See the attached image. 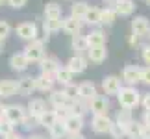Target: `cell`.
<instances>
[{
  "label": "cell",
  "instance_id": "1",
  "mask_svg": "<svg viewBox=\"0 0 150 139\" xmlns=\"http://www.w3.org/2000/svg\"><path fill=\"white\" fill-rule=\"evenodd\" d=\"M119 106L126 108V109H134L141 104V93L137 91V87L134 85H126V87H120L119 95H117Z\"/></svg>",
  "mask_w": 150,
  "mask_h": 139
},
{
  "label": "cell",
  "instance_id": "2",
  "mask_svg": "<svg viewBox=\"0 0 150 139\" xmlns=\"http://www.w3.org/2000/svg\"><path fill=\"white\" fill-rule=\"evenodd\" d=\"M45 43H47V39H39V37L33 39V41H30V43H26L24 56L28 57V61H30V63H39L45 56H47Z\"/></svg>",
  "mask_w": 150,
  "mask_h": 139
},
{
  "label": "cell",
  "instance_id": "3",
  "mask_svg": "<svg viewBox=\"0 0 150 139\" xmlns=\"http://www.w3.org/2000/svg\"><path fill=\"white\" fill-rule=\"evenodd\" d=\"M28 117H30V115H28L26 106H21V104H9V106H6V119H8L11 124H15V126L22 124Z\"/></svg>",
  "mask_w": 150,
  "mask_h": 139
},
{
  "label": "cell",
  "instance_id": "4",
  "mask_svg": "<svg viewBox=\"0 0 150 139\" xmlns=\"http://www.w3.org/2000/svg\"><path fill=\"white\" fill-rule=\"evenodd\" d=\"M15 33L21 41L30 43V41L39 37V28H37L35 22H21V24L15 28Z\"/></svg>",
  "mask_w": 150,
  "mask_h": 139
},
{
  "label": "cell",
  "instance_id": "5",
  "mask_svg": "<svg viewBox=\"0 0 150 139\" xmlns=\"http://www.w3.org/2000/svg\"><path fill=\"white\" fill-rule=\"evenodd\" d=\"M109 109H111V104H109V98L106 95H96L89 102V111L93 115H108Z\"/></svg>",
  "mask_w": 150,
  "mask_h": 139
},
{
  "label": "cell",
  "instance_id": "6",
  "mask_svg": "<svg viewBox=\"0 0 150 139\" xmlns=\"http://www.w3.org/2000/svg\"><path fill=\"white\" fill-rule=\"evenodd\" d=\"M120 87H122V80L119 76H113V74H109V76H104L102 78V91L106 96H117Z\"/></svg>",
  "mask_w": 150,
  "mask_h": 139
},
{
  "label": "cell",
  "instance_id": "7",
  "mask_svg": "<svg viewBox=\"0 0 150 139\" xmlns=\"http://www.w3.org/2000/svg\"><path fill=\"white\" fill-rule=\"evenodd\" d=\"M113 126V121L108 117V115H93V119H91V130L95 132V134H109V130H111Z\"/></svg>",
  "mask_w": 150,
  "mask_h": 139
},
{
  "label": "cell",
  "instance_id": "8",
  "mask_svg": "<svg viewBox=\"0 0 150 139\" xmlns=\"http://www.w3.org/2000/svg\"><path fill=\"white\" fill-rule=\"evenodd\" d=\"M87 63H89V60H87L85 56L74 54L72 57H69V61H67L65 67H67L72 74H82V72H85V69H87Z\"/></svg>",
  "mask_w": 150,
  "mask_h": 139
},
{
  "label": "cell",
  "instance_id": "9",
  "mask_svg": "<svg viewBox=\"0 0 150 139\" xmlns=\"http://www.w3.org/2000/svg\"><path fill=\"white\" fill-rule=\"evenodd\" d=\"M122 82H126V85H135L141 82V67L137 65H126L122 69Z\"/></svg>",
  "mask_w": 150,
  "mask_h": 139
},
{
  "label": "cell",
  "instance_id": "10",
  "mask_svg": "<svg viewBox=\"0 0 150 139\" xmlns=\"http://www.w3.org/2000/svg\"><path fill=\"white\" fill-rule=\"evenodd\" d=\"M148 32H150V21L145 15H139V17L132 19V33H135L139 37H146Z\"/></svg>",
  "mask_w": 150,
  "mask_h": 139
},
{
  "label": "cell",
  "instance_id": "11",
  "mask_svg": "<svg viewBox=\"0 0 150 139\" xmlns=\"http://www.w3.org/2000/svg\"><path fill=\"white\" fill-rule=\"evenodd\" d=\"M54 84H56L54 74L41 72L39 76H35V89L41 91V93H52L54 91Z\"/></svg>",
  "mask_w": 150,
  "mask_h": 139
},
{
  "label": "cell",
  "instance_id": "12",
  "mask_svg": "<svg viewBox=\"0 0 150 139\" xmlns=\"http://www.w3.org/2000/svg\"><path fill=\"white\" fill-rule=\"evenodd\" d=\"M82 24H83L82 19H76V17L69 15V17H65V19H63V32L69 33L71 37L80 35V32H82Z\"/></svg>",
  "mask_w": 150,
  "mask_h": 139
},
{
  "label": "cell",
  "instance_id": "13",
  "mask_svg": "<svg viewBox=\"0 0 150 139\" xmlns=\"http://www.w3.org/2000/svg\"><path fill=\"white\" fill-rule=\"evenodd\" d=\"M108 57V50H106V45H95V46H89L87 50V60L91 63H104Z\"/></svg>",
  "mask_w": 150,
  "mask_h": 139
},
{
  "label": "cell",
  "instance_id": "14",
  "mask_svg": "<svg viewBox=\"0 0 150 139\" xmlns=\"http://www.w3.org/2000/svg\"><path fill=\"white\" fill-rule=\"evenodd\" d=\"M65 123V128H67V134L69 135H74V134H82L83 130V117H78V115H69V117L63 121Z\"/></svg>",
  "mask_w": 150,
  "mask_h": 139
},
{
  "label": "cell",
  "instance_id": "15",
  "mask_svg": "<svg viewBox=\"0 0 150 139\" xmlns=\"http://www.w3.org/2000/svg\"><path fill=\"white\" fill-rule=\"evenodd\" d=\"M30 65H32V63L28 61V57L24 56V52H21V54H13L9 57V67H11V71H15V72H24Z\"/></svg>",
  "mask_w": 150,
  "mask_h": 139
},
{
  "label": "cell",
  "instance_id": "16",
  "mask_svg": "<svg viewBox=\"0 0 150 139\" xmlns=\"http://www.w3.org/2000/svg\"><path fill=\"white\" fill-rule=\"evenodd\" d=\"M59 67H61V63L56 56H45L43 60L39 61V69H41V72H45V74H56V71Z\"/></svg>",
  "mask_w": 150,
  "mask_h": 139
},
{
  "label": "cell",
  "instance_id": "17",
  "mask_svg": "<svg viewBox=\"0 0 150 139\" xmlns=\"http://www.w3.org/2000/svg\"><path fill=\"white\" fill-rule=\"evenodd\" d=\"M96 95H98V91H96V85L93 82H82L78 85V98H82V100L91 102Z\"/></svg>",
  "mask_w": 150,
  "mask_h": 139
},
{
  "label": "cell",
  "instance_id": "18",
  "mask_svg": "<svg viewBox=\"0 0 150 139\" xmlns=\"http://www.w3.org/2000/svg\"><path fill=\"white\" fill-rule=\"evenodd\" d=\"M17 93H19V84L15 80H9V78L0 80V96L2 98H11Z\"/></svg>",
  "mask_w": 150,
  "mask_h": 139
},
{
  "label": "cell",
  "instance_id": "19",
  "mask_svg": "<svg viewBox=\"0 0 150 139\" xmlns=\"http://www.w3.org/2000/svg\"><path fill=\"white\" fill-rule=\"evenodd\" d=\"M26 109H28V115H30L32 119H37L41 113L47 111V102H45L43 98H30Z\"/></svg>",
  "mask_w": 150,
  "mask_h": 139
},
{
  "label": "cell",
  "instance_id": "20",
  "mask_svg": "<svg viewBox=\"0 0 150 139\" xmlns=\"http://www.w3.org/2000/svg\"><path fill=\"white\" fill-rule=\"evenodd\" d=\"M19 95L21 96H30L35 89V76H22L19 82Z\"/></svg>",
  "mask_w": 150,
  "mask_h": 139
},
{
  "label": "cell",
  "instance_id": "21",
  "mask_svg": "<svg viewBox=\"0 0 150 139\" xmlns=\"http://www.w3.org/2000/svg\"><path fill=\"white\" fill-rule=\"evenodd\" d=\"M113 9L117 11V15L120 17H130L135 11V2L134 0H117L113 4Z\"/></svg>",
  "mask_w": 150,
  "mask_h": 139
},
{
  "label": "cell",
  "instance_id": "22",
  "mask_svg": "<svg viewBox=\"0 0 150 139\" xmlns=\"http://www.w3.org/2000/svg\"><path fill=\"white\" fill-rule=\"evenodd\" d=\"M48 100H50V104H52V108H54V109L63 108V106H69V104H71V100H69V96L65 95V91H63V89L52 91Z\"/></svg>",
  "mask_w": 150,
  "mask_h": 139
},
{
  "label": "cell",
  "instance_id": "23",
  "mask_svg": "<svg viewBox=\"0 0 150 139\" xmlns=\"http://www.w3.org/2000/svg\"><path fill=\"white\" fill-rule=\"evenodd\" d=\"M37 121V126H43V128H50L54 123H57V115H56V109H47L45 113H41L39 117L35 119Z\"/></svg>",
  "mask_w": 150,
  "mask_h": 139
},
{
  "label": "cell",
  "instance_id": "24",
  "mask_svg": "<svg viewBox=\"0 0 150 139\" xmlns=\"http://www.w3.org/2000/svg\"><path fill=\"white\" fill-rule=\"evenodd\" d=\"M43 30H45V35H52V33L63 30V17L61 19H45L43 21Z\"/></svg>",
  "mask_w": 150,
  "mask_h": 139
},
{
  "label": "cell",
  "instance_id": "25",
  "mask_svg": "<svg viewBox=\"0 0 150 139\" xmlns=\"http://www.w3.org/2000/svg\"><path fill=\"white\" fill-rule=\"evenodd\" d=\"M71 46H72V50L76 52V54H82L83 56V52L87 54V50H89V43H87V37L85 35H74L72 37V41H71Z\"/></svg>",
  "mask_w": 150,
  "mask_h": 139
},
{
  "label": "cell",
  "instance_id": "26",
  "mask_svg": "<svg viewBox=\"0 0 150 139\" xmlns=\"http://www.w3.org/2000/svg\"><path fill=\"white\" fill-rule=\"evenodd\" d=\"M54 78H56V82H57V84H61L63 87H67V85H71V84H72L74 74H72L71 71H69L67 67H59V69L56 71Z\"/></svg>",
  "mask_w": 150,
  "mask_h": 139
},
{
  "label": "cell",
  "instance_id": "27",
  "mask_svg": "<svg viewBox=\"0 0 150 139\" xmlns=\"http://www.w3.org/2000/svg\"><path fill=\"white\" fill-rule=\"evenodd\" d=\"M87 43H89V46H95V45H106V32L104 30H100V28H95V30H91L87 35Z\"/></svg>",
  "mask_w": 150,
  "mask_h": 139
},
{
  "label": "cell",
  "instance_id": "28",
  "mask_svg": "<svg viewBox=\"0 0 150 139\" xmlns=\"http://www.w3.org/2000/svg\"><path fill=\"white\" fill-rule=\"evenodd\" d=\"M100 17H102V9L100 8H91L87 9V13L83 17V22L89 26H100Z\"/></svg>",
  "mask_w": 150,
  "mask_h": 139
},
{
  "label": "cell",
  "instance_id": "29",
  "mask_svg": "<svg viewBox=\"0 0 150 139\" xmlns=\"http://www.w3.org/2000/svg\"><path fill=\"white\" fill-rule=\"evenodd\" d=\"M63 9L57 2H48L45 6V19H61Z\"/></svg>",
  "mask_w": 150,
  "mask_h": 139
},
{
  "label": "cell",
  "instance_id": "30",
  "mask_svg": "<svg viewBox=\"0 0 150 139\" xmlns=\"http://www.w3.org/2000/svg\"><path fill=\"white\" fill-rule=\"evenodd\" d=\"M48 134L52 139H63V137H67V128H65V123L63 121H57V123H54L48 128Z\"/></svg>",
  "mask_w": 150,
  "mask_h": 139
},
{
  "label": "cell",
  "instance_id": "31",
  "mask_svg": "<svg viewBox=\"0 0 150 139\" xmlns=\"http://www.w3.org/2000/svg\"><path fill=\"white\" fill-rule=\"evenodd\" d=\"M87 9H89V4H87V2H83V0H76V2L71 6V15L76 17V19H82V21H83V17H85V13H87Z\"/></svg>",
  "mask_w": 150,
  "mask_h": 139
},
{
  "label": "cell",
  "instance_id": "32",
  "mask_svg": "<svg viewBox=\"0 0 150 139\" xmlns=\"http://www.w3.org/2000/svg\"><path fill=\"white\" fill-rule=\"evenodd\" d=\"M71 111H72V115L83 117V115L89 111V102H87V100H82V98H78V100L71 102Z\"/></svg>",
  "mask_w": 150,
  "mask_h": 139
},
{
  "label": "cell",
  "instance_id": "33",
  "mask_svg": "<svg viewBox=\"0 0 150 139\" xmlns=\"http://www.w3.org/2000/svg\"><path fill=\"white\" fill-rule=\"evenodd\" d=\"M117 11L113 9V6H109V8H106V9H102V17H100V24H104V26H111L115 21H117Z\"/></svg>",
  "mask_w": 150,
  "mask_h": 139
},
{
  "label": "cell",
  "instance_id": "34",
  "mask_svg": "<svg viewBox=\"0 0 150 139\" xmlns=\"http://www.w3.org/2000/svg\"><path fill=\"white\" fill-rule=\"evenodd\" d=\"M132 121H134V115H132V109H126V108H120L117 111V117H115V123L122 124V126H128Z\"/></svg>",
  "mask_w": 150,
  "mask_h": 139
},
{
  "label": "cell",
  "instance_id": "35",
  "mask_svg": "<svg viewBox=\"0 0 150 139\" xmlns=\"http://www.w3.org/2000/svg\"><path fill=\"white\" fill-rule=\"evenodd\" d=\"M126 137L128 139H141V123L132 121V123L126 126Z\"/></svg>",
  "mask_w": 150,
  "mask_h": 139
},
{
  "label": "cell",
  "instance_id": "36",
  "mask_svg": "<svg viewBox=\"0 0 150 139\" xmlns=\"http://www.w3.org/2000/svg\"><path fill=\"white\" fill-rule=\"evenodd\" d=\"M15 132V124H11L8 119H0V137L2 139H6L8 135H11Z\"/></svg>",
  "mask_w": 150,
  "mask_h": 139
},
{
  "label": "cell",
  "instance_id": "37",
  "mask_svg": "<svg viewBox=\"0 0 150 139\" xmlns=\"http://www.w3.org/2000/svg\"><path fill=\"white\" fill-rule=\"evenodd\" d=\"M109 134H111L113 139H120V137L126 135V126H122V124H119V123L113 121V126H111V130H109Z\"/></svg>",
  "mask_w": 150,
  "mask_h": 139
},
{
  "label": "cell",
  "instance_id": "38",
  "mask_svg": "<svg viewBox=\"0 0 150 139\" xmlns=\"http://www.w3.org/2000/svg\"><path fill=\"white\" fill-rule=\"evenodd\" d=\"M9 35H11V24L8 21H0V39L6 41Z\"/></svg>",
  "mask_w": 150,
  "mask_h": 139
},
{
  "label": "cell",
  "instance_id": "39",
  "mask_svg": "<svg viewBox=\"0 0 150 139\" xmlns=\"http://www.w3.org/2000/svg\"><path fill=\"white\" fill-rule=\"evenodd\" d=\"M63 91H65V95L69 96V100H71V102L78 100V85L71 84V85H67V87H63Z\"/></svg>",
  "mask_w": 150,
  "mask_h": 139
},
{
  "label": "cell",
  "instance_id": "40",
  "mask_svg": "<svg viewBox=\"0 0 150 139\" xmlns=\"http://www.w3.org/2000/svg\"><path fill=\"white\" fill-rule=\"evenodd\" d=\"M141 82L150 87V65H146V67L141 69Z\"/></svg>",
  "mask_w": 150,
  "mask_h": 139
},
{
  "label": "cell",
  "instance_id": "41",
  "mask_svg": "<svg viewBox=\"0 0 150 139\" xmlns=\"http://www.w3.org/2000/svg\"><path fill=\"white\" fill-rule=\"evenodd\" d=\"M141 60L146 63V65H150V43L148 45H145L141 48Z\"/></svg>",
  "mask_w": 150,
  "mask_h": 139
},
{
  "label": "cell",
  "instance_id": "42",
  "mask_svg": "<svg viewBox=\"0 0 150 139\" xmlns=\"http://www.w3.org/2000/svg\"><path fill=\"white\" fill-rule=\"evenodd\" d=\"M8 4H9L13 9H22V8L28 4V0H8Z\"/></svg>",
  "mask_w": 150,
  "mask_h": 139
},
{
  "label": "cell",
  "instance_id": "43",
  "mask_svg": "<svg viewBox=\"0 0 150 139\" xmlns=\"http://www.w3.org/2000/svg\"><path fill=\"white\" fill-rule=\"evenodd\" d=\"M141 139H150V124L141 123Z\"/></svg>",
  "mask_w": 150,
  "mask_h": 139
},
{
  "label": "cell",
  "instance_id": "44",
  "mask_svg": "<svg viewBox=\"0 0 150 139\" xmlns=\"http://www.w3.org/2000/svg\"><path fill=\"white\" fill-rule=\"evenodd\" d=\"M141 106L145 109H150V93H145V95L141 96Z\"/></svg>",
  "mask_w": 150,
  "mask_h": 139
},
{
  "label": "cell",
  "instance_id": "45",
  "mask_svg": "<svg viewBox=\"0 0 150 139\" xmlns=\"http://www.w3.org/2000/svg\"><path fill=\"white\" fill-rule=\"evenodd\" d=\"M128 43H130V46H137V45L141 43V37H139V35H135V33H132L130 39H128Z\"/></svg>",
  "mask_w": 150,
  "mask_h": 139
},
{
  "label": "cell",
  "instance_id": "46",
  "mask_svg": "<svg viewBox=\"0 0 150 139\" xmlns=\"http://www.w3.org/2000/svg\"><path fill=\"white\" fill-rule=\"evenodd\" d=\"M143 123L150 124V109H145V113H143Z\"/></svg>",
  "mask_w": 150,
  "mask_h": 139
},
{
  "label": "cell",
  "instance_id": "47",
  "mask_svg": "<svg viewBox=\"0 0 150 139\" xmlns=\"http://www.w3.org/2000/svg\"><path fill=\"white\" fill-rule=\"evenodd\" d=\"M26 139H47V137H45V135H41V134H30V135H28Z\"/></svg>",
  "mask_w": 150,
  "mask_h": 139
},
{
  "label": "cell",
  "instance_id": "48",
  "mask_svg": "<svg viewBox=\"0 0 150 139\" xmlns=\"http://www.w3.org/2000/svg\"><path fill=\"white\" fill-rule=\"evenodd\" d=\"M6 139H24V137H22V135H19L17 132H13V134H11V135H8Z\"/></svg>",
  "mask_w": 150,
  "mask_h": 139
},
{
  "label": "cell",
  "instance_id": "49",
  "mask_svg": "<svg viewBox=\"0 0 150 139\" xmlns=\"http://www.w3.org/2000/svg\"><path fill=\"white\" fill-rule=\"evenodd\" d=\"M4 117H6V106L0 104V119H4Z\"/></svg>",
  "mask_w": 150,
  "mask_h": 139
},
{
  "label": "cell",
  "instance_id": "50",
  "mask_svg": "<svg viewBox=\"0 0 150 139\" xmlns=\"http://www.w3.org/2000/svg\"><path fill=\"white\" fill-rule=\"evenodd\" d=\"M67 139H85V137H83L82 134H74V135H69Z\"/></svg>",
  "mask_w": 150,
  "mask_h": 139
},
{
  "label": "cell",
  "instance_id": "51",
  "mask_svg": "<svg viewBox=\"0 0 150 139\" xmlns=\"http://www.w3.org/2000/svg\"><path fill=\"white\" fill-rule=\"evenodd\" d=\"M2 52H4V41L0 39V54H2Z\"/></svg>",
  "mask_w": 150,
  "mask_h": 139
},
{
  "label": "cell",
  "instance_id": "52",
  "mask_svg": "<svg viewBox=\"0 0 150 139\" xmlns=\"http://www.w3.org/2000/svg\"><path fill=\"white\" fill-rule=\"evenodd\" d=\"M106 2H109V4H115V2H117V0H106Z\"/></svg>",
  "mask_w": 150,
  "mask_h": 139
},
{
  "label": "cell",
  "instance_id": "53",
  "mask_svg": "<svg viewBox=\"0 0 150 139\" xmlns=\"http://www.w3.org/2000/svg\"><path fill=\"white\" fill-rule=\"evenodd\" d=\"M146 37H148V41H150V32H148V33H146Z\"/></svg>",
  "mask_w": 150,
  "mask_h": 139
},
{
  "label": "cell",
  "instance_id": "54",
  "mask_svg": "<svg viewBox=\"0 0 150 139\" xmlns=\"http://www.w3.org/2000/svg\"><path fill=\"white\" fill-rule=\"evenodd\" d=\"M2 2H4V0H0V6H2Z\"/></svg>",
  "mask_w": 150,
  "mask_h": 139
},
{
  "label": "cell",
  "instance_id": "55",
  "mask_svg": "<svg viewBox=\"0 0 150 139\" xmlns=\"http://www.w3.org/2000/svg\"><path fill=\"white\" fill-rule=\"evenodd\" d=\"M146 4H148V6H150V0H148V2H146Z\"/></svg>",
  "mask_w": 150,
  "mask_h": 139
},
{
  "label": "cell",
  "instance_id": "56",
  "mask_svg": "<svg viewBox=\"0 0 150 139\" xmlns=\"http://www.w3.org/2000/svg\"><path fill=\"white\" fill-rule=\"evenodd\" d=\"M145 2H148V0H145Z\"/></svg>",
  "mask_w": 150,
  "mask_h": 139
},
{
  "label": "cell",
  "instance_id": "57",
  "mask_svg": "<svg viewBox=\"0 0 150 139\" xmlns=\"http://www.w3.org/2000/svg\"><path fill=\"white\" fill-rule=\"evenodd\" d=\"M6 2H8V0H6Z\"/></svg>",
  "mask_w": 150,
  "mask_h": 139
},
{
  "label": "cell",
  "instance_id": "58",
  "mask_svg": "<svg viewBox=\"0 0 150 139\" xmlns=\"http://www.w3.org/2000/svg\"><path fill=\"white\" fill-rule=\"evenodd\" d=\"M50 139H52V137H50Z\"/></svg>",
  "mask_w": 150,
  "mask_h": 139
}]
</instances>
